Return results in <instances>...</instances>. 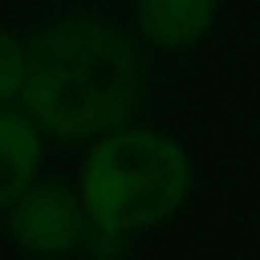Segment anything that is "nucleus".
Returning a JSON list of instances; mask_svg holds the SVG:
<instances>
[{"instance_id": "nucleus-1", "label": "nucleus", "mask_w": 260, "mask_h": 260, "mask_svg": "<svg viewBox=\"0 0 260 260\" xmlns=\"http://www.w3.org/2000/svg\"><path fill=\"white\" fill-rule=\"evenodd\" d=\"M24 114L61 142L126 126L142 102V57L134 41L93 16L57 20L24 45Z\"/></svg>"}, {"instance_id": "nucleus-2", "label": "nucleus", "mask_w": 260, "mask_h": 260, "mask_svg": "<svg viewBox=\"0 0 260 260\" xmlns=\"http://www.w3.org/2000/svg\"><path fill=\"white\" fill-rule=\"evenodd\" d=\"M191 191L187 150L150 126L98 134L81 162V207L102 236H138L171 219Z\"/></svg>"}, {"instance_id": "nucleus-3", "label": "nucleus", "mask_w": 260, "mask_h": 260, "mask_svg": "<svg viewBox=\"0 0 260 260\" xmlns=\"http://www.w3.org/2000/svg\"><path fill=\"white\" fill-rule=\"evenodd\" d=\"M89 232L81 195L65 183H28L8 203V236L32 256H65Z\"/></svg>"}, {"instance_id": "nucleus-4", "label": "nucleus", "mask_w": 260, "mask_h": 260, "mask_svg": "<svg viewBox=\"0 0 260 260\" xmlns=\"http://www.w3.org/2000/svg\"><path fill=\"white\" fill-rule=\"evenodd\" d=\"M215 4L219 0H134V20L150 45L183 49L211 28Z\"/></svg>"}, {"instance_id": "nucleus-5", "label": "nucleus", "mask_w": 260, "mask_h": 260, "mask_svg": "<svg viewBox=\"0 0 260 260\" xmlns=\"http://www.w3.org/2000/svg\"><path fill=\"white\" fill-rule=\"evenodd\" d=\"M41 126L12 106H0V207H8L41 167Z\"/></svg>"}, {"instance_id": "nucleus-6", "label": "nucleus", "mask_w": 260, "mask_h": 260, "mask_svg": "<svg viewBox=\"0 0 260 260\" xmlns=\"http://www.w3.org/2000/svg\"><path fill=\"white\" fill-rule=\"evenodd\" d=\"M20 85H24V45L0 28V106L20 98Z\"/></svg>"}]
</instances>
